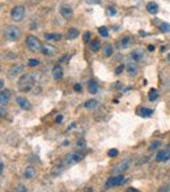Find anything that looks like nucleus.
Wrapping results in <instances>:
<instances>
[{"label": "nucleus", "mask_w": 170, "mask_h": 192, "mask_svg": "<svg viewBox=\"0 0 170 192\" xmlns=\"http://www.w3.org/2000/svg\"><path fill=\"white\" fill-rule=\"evenodd\" d=\"M34 82H35V79H34L33 75L26 73L20 77V80L17 82V86L21 92H29L34 86Z\"/></svg>", "instance_id": "f257e3e1"}, {"label": "nucleus", "mask_w": 170, "mask_h": 192, "mask_svg": "<svg viewBox=\"0 0 170 192\" xmlns=\"http://www.w3.org/2000/svg\"><path fill=\"white\" fill-rule=\"evenodd\" d=\"M4 35L8 41L10 42H15V41H18L21 37V30L18 29L17 26H7L4 29Z\"/></svg>", "instance_id": "f03ea898"}, {"label": "nucleus", "mask_w": 170, "mask_h": 192, "mask_svg": "<svg viewBox=\"0 0 170 192\" xmlns=\"http://www.w3.org/2000/svg\"><path fill=\"white\" fill-rule=\"evenodd\" d=\"M26 45H28L29 50H30L31 52H38V51L42 50L41 41H39L37 37H34V35H28V37H26Z\"/></svg>", "instance_id": "7ed1b4c3"}, {"label": "nucleus", "mask_w": 170, "mask_h": 192, "mask_svg": "<svg viewBox=\"0 0 170 192\" xmlns=\"http://www.w3.org/2000/svg\"><path fill=\"white\" fill-rule=\"evenodd\" d=\"M24 16H25V8L21 6H16L15 8L12 9V12H10V17H12V20L16 22L22 21Z\"/></svg>", "instance_id": "20e7f679"}, {"label": "nucleus", "mask_w": 170, "mask_h": 192, "mask_svg": "<svg viewBox=\"0 0 170 192\" xmlns=\"http://www.w3.org/2000/svg\"><path fill=\"white\" fill-rule=\"evenodd\" d=\"M124 182H126V179H124V176H123V175L112 176V178H109L106 180V183H105V188L109 189V188H111V187L120 186V184H123Z\"/></svg>", "instance_id": "39448f33"}, {"label": "nucleus", "mask_w": 170, "mask_h": 192, "mask_svg": "<svg viewBox=\"0 0 170 192\" xmlns=\"http://www.w3.org/2000/svg\"><path fill=\"white\" fill-rule=\"evenodd\" d=\"M84 158V154L83 153H71V154L67 155L65 158V163L71 165V163H77L78 161H81Z\"/></svg>", "instance_id": "423d86ee"}, {"label": "nucleus", "mask_w": 170, "mask_h": 192, "mask_svg": "<svg viewBox=\"0 0 170 192\" xmlns=\"http://www.w3.org/2000/svg\"><path fill=\"white\" fill-rule=\"evenodd\" d=\"M170 158V149H164L156 154V161L157 162H165Z\"/></svg>", "instance_id": "0eeeda50"}, {"label": "nucleus", "mask_w": 170, "mask_h": 192, "mask_svg": "<svg viewBox=\"0 0 170 192\" xmlns=\"http://www.w3.org/2000/svg\"><path fill=\"white\" fill-rule=\"evenodd\" d=\"M16 102L18 103V106H20L22 110H30V107H31L30 102H29L25 97H21V95H18V97L16 98Z\"/></svg>", "instance_id": "6e6552de"}, {"label": "nucleus", "mask_w": 170, "mask_h": 192, "mask_svg": "<svg viewBox=\"0 0 170 192\" xmlns=\"http://www.w3.org/2000/svg\"><path fill=\"white\" fill-rule=\"evenodd\" d=\"M130 165H131V161L130 160H124L123 162H120L119 165H117V167L112 169V171H114V173H123V171L127 170Z\"/></svg>", "instance_id": "1a4fd4ad"}, {"label": "nucleus", "mask_w": 170, "mask_h": 192, "mask_svg": "<svg viewBox=\"0 0 170 192\" xmlns=\"http://www.w3.org/2000/svg\"><path fill=\"white\" fill-rule=\"evenodd\" d=\"M60 15H62L64 19H71V17L73 16V12H72V9H71V7H68V6H62L60 7Z\"/></svg>", "instance_id": "9d476101"}, {"label": "nucleus", "mask_w": 170, "mask_h": 192, "mask_svg": "<svg viewBox=\"0 0 170 192\" xmlns=\"http://www.w3.org/2000/svg\"><path fill=\"white\" fill-rule=\"evenodd\" d=\"M41 52L43 54V55L51 56V55H55V52H56V48H55L54 46H51V45H46V46H42Z\"/></svg>", "instance_id": "9b49d317"}, {"label": "nucleus", "mask_w": 170, "mask_h": 192, "mask_svg": "<svg viewBox=\"0 0 170 192\" xmlns=\"http://www.w3.org/2000/svg\"><path fill=\"white\" fill-rule=\"evenodd\" d=\"M37 175V171H35V169L33 167V166H29V167H26L25 169V171H24V178L25 179H33L34 176Z\"/></svg>", "instance_id": "f8f14e48"}, {"label": "nucleus", "mask_w": 170, "mask_h": 192, "mask_svg": "<svg viewBox=\"0 0 170 192\" xmlns=\"http://www.w3.org/2000/svg\"><path fill=\"white\" fill-rule=\"evenodd\" d=\"M9 97H10V92L9 90H1L0 93V105L1 106H5L9 101Z\"/></svg>", "instance_id": "ddd939ff"}, {"label": "nucleus", "mask_w": 170, "mask_h": 192, "mask_svg": "<svg viewBox=\"0 0 170 192\" xmlns=\"http://www.w3.org/2000/svg\"><path fill=\"white\" fill-rule=\"evenodd\" d=\"M22 69H24V67L20 66V64H17V66H13L12 68L9 69V76L10 77H16L17 75H20L21 72H22Z\"/></svg>", "instance_id": "4468645a"}, {"label": "nucleus", "mask_w": 170, "mask_h": 192, "mask_svg": "<svg viewBox=\"0 0 170 192\" xmlns=\"http://www.w3.org/2000/svg\"><path fill=\"white\" fill-rule=\"evenodd\" d=\"M88 90L90 94H97L98 93V84H97L94 80H90L88 82Z\"/></svg>", "instance_id": "2eb2a0df"}, {"label": "nucleus", "mask_w": 170, "mask_h": 192, "mask_svg": "<svg viewBox=\"0 0 170 192\" xmlns=\"http://www.w3.org/2000/svg\"><path fill=\"white\" fill-rule=\"evenodd\" d=\"M52 77H54L55 80H60L63 77V69H62V67H59V66H56V67H54L52 68Z\"/></svg>", "instance_id": "dca6fc26"}, {"label": "nucleus", "mask_w": 170, "mask_h": 192, "mask_svg": "<svg viewBox=\"0 0 170 192\" xmlns=\"http://www.w3.org/2000/svg\"><path fill=\"white\" fill-rule=\"evenodd\" d=\"M131 58H132L133 61H140L141 59L144 58V54L141 50H135V51H132V54H131Z\"/></svg>", "instance_id": "f3484780"}, {"label": "nucleus", "mask_w": 170, "mask_h": 192, "mask_svg": "<svg viewBox=\"0 0 170 192\" xmlns=\"http://www.w3.org/2000/svg\"><path fill=\"white\" fill-rule=\"evenodd\" d=\"M127 71H128V73H130V76H136L137 72H139V68H137V66H136L135 63H128Z\"/></svg>", "instance_id": "a211bd4d"}, {"label": "nucleus", "mask_w": 170, "mask_h": 192, "mask_svg": "<svg viewBox=\"0 0 170 192\" xmlns=\"http://www.w3.org/2000/svg\"><path fill=\"white\" fill-rule=\"evenodd\" d=\"M152 114H153V111L151 110V108H146V107H141L140 110H139V115L143 116V118H151Z\"/></svg>", "instance_id": "6ab92c4d"}, {"label": "nucleus", "mask_w": 170, "mask_h": 192, "mask_svg": "<svg viewBox=\"0 0 170 192\" xmlns=\"http://www.w3.org/2000/svg\"><path fill=\"white\" fill-rule=\"evenodd\" d=\"M78 37V29H76V28H71L69 30H68V33H67V38L69 41H72V39H75V38H77Z\"/></svg>", "instance_id": "aec40b11"}, {"label": "nucleus", "mask_w": 170, "mask_h": 192, "mask_svg": "<svg viewBox=\"0 0 170 192\" xmlns=\"http://www.w3.org/2000/svg\"><path fill=\"white\" fill-rule=\"evenodd\" d=\"M146 9H148L149 13L156 15L157 12H158V6H157L156 3H153V1H151V3L146 4Z\"/></svg>", "instance_id": "412c9836"}, {"label": "nucleus", "mask_w": 170, "mask_h": 192, "mask_svg": "<svg viewBox=\"0 0 170 192\" xmlns=\"http://www.w3.org/2000/svg\"><path fill=\"white\" fill-rule=\"evenodd\" d=\"M97 105H98V101H96V99H90V101H86V102L84 103V107L88 108V110H92V108L97 107Z\"/></svg>", "instance_id": "4be33fe9"}, {"label": "nucleus", "mask_w": 170, "mask_h": 192, "mask_svg": "<svg viewBox=\"0 0 170 192\" xmlns=\"http://www.w3.org/2000/svg\"><path fill=\"white\" fill-rule=\"evenodd\" d=\"M112 52H114V48H112V46L111 45H105V47H103V55L105 56H111L112 55Z\"/></svg>", "instance_id": "5701e85b"}, {"label": "nucleus", "mask_w": 170, "mask_h": 192, "mask_svg": "<svg viewBox=\"0 0 170 192\" xmlns=\"http://www.w3.org/2000/svg\"><path fill=\"white\" fill-rule=\"evenodd\" d=\"M44 38H46L47 41H59V39H62V35H60V34H50V33H46V34H44Z\"/></svg>", "instance_id": "b1692460"}, {"label": "nucleus", "mask_w": 170, "mask_h": 192, "mask_svg": "<svg viewBox=\"0 0 170 192\" xmlns=\"http://www.w3.org/2000/svg\"><path fill=\"white\" fill-rule=\"evenodd\" d=\"M130 43H131V39H130V38H128V37H124V38H123V39L119 42V45H118V46H119V48H126V47H128V45H130Z\"/></svg>", "instance_id": "393cba45"}, {"label": "nucleus", "mask_w": 170, "mask_h": 192, "mask_svg": "<svg viewBox=\"0 0 170 192\" xmlns=\"http://www.w3.org/2000/svg\"><path fill=\"white\" fill-rule=\"evenodd\" d=\"M99 47H101V42H99L98 39L93 41V42L90 43V48H92V51H94V52L99 51Z\"/></svg>", "instance_id": "a878e982"}, {"label": "nucleus", "mask_w": 170, "mask_h": 192, "mask_svg": "<svg viewBox=\"0 0 170 192\" xmlns=\"http://www.w3.org/2000/svg\"><path fill=\"white\" fill-rule=\"evenodd\" d=\"M158 98V92L157 89H151L149 90V99L151 101H156Z\"/></svg>", "instance_id": "bb28decb"}, {"label": "nucleus", "mask_w": 170, "mask_h": 192, "mask_svg": "<svg viewBox=\"0 0 170 192\" xmlns=\"http://www.w3.org/2000/svg\"><path fill=\"white\" fill-rule=\"evenodd\" d=\"M160 28H161V30H162V32H165V33H169L170 32V24L162 22V24L160 25Z\"/></svg>", "instance_id": "cd10ccee"}, {"label": "nucleus", "mask_w": 170, "mask_h": 192, "mask_svg": "<svg viewBox=\"0 0 170 192\" xmlns=\"http://www.w3.org/2000/svg\"><path fill=\"white\" fill-rule=\"evenodd\" d=\"M98 32H99V34H101L102 37H105V38H106L107 35H109V32H107V29H106L105 26H101V28H99Z\"/></svg>", "instance_id": "c85d7f7f"}, {"label": "nucleus", "mask_w": 170, "mask_h": 192, "mask_svg": "<svg viewBox=\"0 0 170 192\" xmlns=\"http://www.w3.org/2000/svg\"><path fill=\"white\" fill-rule=\"evenodd\" d=\"M28 66L29 67H37V66H39V60H38V59H30V60L28 61Z\"/></svg>", "instance_id": "c756f323"}, {"label": "nucleus", "mask_w": 170, "mask_h": 192, "mask_svg": "<svg viewBox=\"0 0 170 192\" xmlns=\"http://www.w3.org/2000/svg\"><path fill=\"white\" fill-rule=\"evenodd\" d=\"M160 145H161V141L160 140H157V141H153L151 144V146H149V149L151 150H154V149H157V148H160Z\"/></svg>", "instance_id": "7c9ffc66"}, {"label": "nucleus", "mask_w": 170, "mask_h": 192, "mask_svg": "<svg viewBox=\"0 0 170 192\" xmlns=\"http://www.w3.org/2000/svg\"><path fill=\"white\" fill-rule=\"evenodd\" d=\"M107 154H109V157L115 158V157L118 155V150H117V149H110L109 152H107Z\"/></svg>", "instance_id": "2f4dec72"}, {"label": "nucleus", "mask_w": 170, "mask_h": 192, "mask_svg": "<svg viewBox=\"0 0 170 192\" xmlns=\"http://www.w3.org/2000/svg\"><path fill=\"white\" fill-rule=\"evenodd\" d=\"M85 140H77V141H76V145H77V148H80V149H83V148H85Z\"/></svg>", "instance_id": "473e14b6"}, {"label": "nucleus", "mask_w": 170, "mask_h": 192, "mask_svg": "<svg viewBox=\"0 0 170 192\" xmlns=\"http://www.w3.org/2000/svg\"><path fill=\"white\" fill-rule=\"evenodd\" d=\"M107 13H109V16H115V15H117V9H115L114 7H109Z\"/></svg>", "instance_id": "72a5a7b5"}, {"label": "nucleus", "mask_w": 170, "mask_h": 192, "mask_svg": "<svg viewBox=\"0 0 170 192\" xmlns=\"http://www.w3.org/2000/svg\"><path fill=\"white\" fill-rule=\"evenodd\" d=\"M123 69H124V67H123V66L117 67V69H115V75H120L123 72Z\"/></svg>", "instance_id": "f704fd0d"}, {"label": "nucleus", "mask_w": 170, "mask_h": 192, "mask_svg": "<svg viewBox=\"0 0 170 192\" xmlns=\"http://www.w3.org/2000/svg\"><path fill=\"white\" fill-rule=\"evenodd\" d=\"M16 191H17V192H26V187H24V186H18L17 188H16Z\"/></svg>", "instance_id": "c9c22d12"}, {"label": "nucleus", "mask_w": 170, "mask_h": 192, "mask_svg": "<svg viewBox=\"0 0 170 192\" xmlns=\"http://www.w3.org/2000/svg\"><path fill=\"white\" fill-rule=\"evenodd\" d=\"M89 39H90V33H85V34H84V41H85V42H89Z\"/></svg>", "instance_id": "e433bc0d"}, {"label": "nucleus", "mask_w": 170, "mask_h": 192, "mask_svg": "<svg viewBox=\"0 0 170 192\" xmlns=\"http://www.w3.org/2000/svg\"><path fill=\"white\" fill-rule=\"evenodd\" d=\"M73 89H75V92H81V85L80 84H76L75 86H73Z\"/></svg>", "instance_id": "4c0bfd02"}, {"label": "nucleus", "mask_w": 170, "mask_h": 192, "mask_svg": "<svg viewBox=\"0 0 170 192\" xmlns=\"http://www.w3.org/2000/svg\"><path fill=\"white\" fill-rule=\"evenodd\" d=\"M0 88H1V90H4V80H0Z\"/></svg>", "instance_id": "58836bf2"}, {"label": "nucleus", "mask_w": 170, "mask_h": 192, "mask_svg": "<svg viewBox=\"0 0 170 192\" xmlns=\"http://www.w3.org/2000/svg\"><path fill=\"white\" fill-rule=\"evenodd\" d=\"M0 113H1V114H0V115H1V116H4V115H5V111H4V106H1V110H0Z\"/></svg>", "instance_id": "ea45409f"}, {"label": "nucleus", "mask_w": 170, "mask_h": 192, "mask_svg": "<svg viewBox=\"0 0 170 192\" xmlns=\"http://www.w3.org/2000/svg\"><path fill=\"white\" fill-rule=\"evenodd\" d=\"M68 145H69V141H68V140L63 141V146H68Z\"/></svg>", "instance_id": "a19ab883"}, {"label": "nucleus", "mask_w": 170, "mask_h": 192, "mask_svg": "<svg viewBox=\"0 0 170 192\" xmlns=\"http://www.w3.org/2000/svg\"><path fill=\"white\" fill-rule=\"evenodd\" d=\"M0 171H1V174H3V171H4V163H0Z\"/></svg>", "instance_id": "79ce46f5"}, {"label": "nucleus", "mask_w": 170, "mask_h": 192, "mask_svg": "<svg viewBox=\"0 0 170 192\" xmlns=\"http://www.w3.org/2000/svg\"><path fill=\"white\" fill-rule=\"evenodd\" d=\"M148 50H149V51H153V50H154V46H153V45H149V46H148Z\"/></svg>", "instance_id": "37998d69"}, {"label": "nucleus", "mask_w": 170, "mask_h": 192, "mask_svg": "<svg viewBox=\"0 0 170 192\" xmlns=\"http://www.w3.org/2000/svg\"><path fill=\"white\" fill-rule=\"evenodd\" d=\"M62 120H63V116H62V115H59V116L56 118V122H59V123H60Z\"/></svg>", "instance_id": "c03bdc74"}, {"label": "nucleus", "mask_w": 170, "mask_h": 192, "mask_svg": "<svg viewBox=\"0 0 170 192\" xmlns=\"http://www.w3.org/2000/svg\"><path fill=\"white\" fill-rule=\"evenodd\" d=\"M167 60L170 61V54H169V55H167Z\"/></svg>", "instance_id": "a18cd8bd"}]
</instances>
